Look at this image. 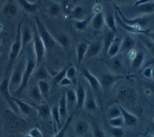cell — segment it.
<instances>
[{
    "label": "cell",
    "instance_id": "11a10c76",
    "mask_svg": "<svg viewBox=\"0 0 154 137\" xmlns=\"http://www.w3.org/2000/svg\"><path fill=\"white\" fill-rule=\"evenodd\" d=\"M115 2L118 4H120V5H123V4H126L130 2V0H114Z\"/></svg>",
    "mask_w": 154,
    "mask_h": 137
},
{
    "label": "cell",
    "instance_id": "ab89813d",
    "mask_svg": "<svg viewBox=\"0 0 154 137\" xmlns=\"http://www.w3.org/2000/svg\"><path fill=\"white\" fill-rule=\"evenodd\" d=\"M92 16L86 17L84 19L79 20L75 22V27L78 31H84L87 29L88 25L91 23V20Z\"/></svg>",
    "mask_w": 154,
    "mask_h": 137
},
{
    "label": "cell",
    "instance_id": "7402d4cb",
    "mask_svg": "<svg viewBox=\"0 0 154 137\" xmlns=\"http://www.w3.org/2000/svg\"><path fill=\"white\" fill-rule=\"evenodd\" d=\"M103 48V44L101 42H96L94 43H91L88 45L86 57L87 58H93L97 56L100 54V52Z\"/></svg>",
    "mask_w": 154,
    "mask_h": 137
},
{
    "label": "cell",
    "instance_id": "6f0895ef",
    "mask_svg": "<svg viewBox=\"0 0 154 137\" xmlns=\"http://www.w3.org/2000/svg\"><path fill=\"white\" fill-rule=\"evenodd\" d=\"M153 65L154 66V57H152L150 60H148V62L146 63V67H148V66H152Z\"/></svg>",
    "mask_w": 154,
    "mask_h": 137
},
{
    "label": "cell",
    "instance_id": "277c9868",
    "mask_svg": "<svg viewBox=\"0 0 154 137\" xmlns=\"http://www.w3.org/2000/svg\"><path fill=\"white\" fill-rule=\"evenodd\" d=\"M35 24H36V29H37L38 34L40 36V37L42 40V42L44 43L45 46L46 48V50L49 49H52L54 46L58 45L56 40L54 38L53 36L51 35V32H49L47 28L45 27V26L43 24L41 20L35 17Z\"/></svg>",
    "mask_w": 154,
    "mask_h": 137
},
{
    "label": "cell",
    "instance_id": "f1b7e54d",
    "mask_svg": "<svg viewBox=\"0 0 154 137\" xmlns=\"http://www.w3.org/2000/svg\"><path fill=\"white\" fill-rule=\"evenodd\" d=\"M121 42L122 39L117 38L115 39V41L112 42V44L110 45V46L108 49L106 54L110 58L115 57L119 54V52L120 51V46H121Z\"/></svg>",
    "mask_w": 154,
    "mask_h": 137
},
{
    "label": "cell",
    "instance_id": "6da1fadb",
    "mask_svg": "<svg viewBox=\"0 0 154 137\" xmlns=\"http://www.w3.org/2000/svg\"><path fill=\"white\" fill-rule=\"evenodd\" d=\"M23 21L21 20L19 22L17 27V32L15 38L13 40V44L10 49L9 55H8V67H7V72H9L14 66L16 61L18 60V58L21 56V51H22V27Z\"/></svg>",
    "mask_w": 154,
    "mask_h": 137
},
{
    "label": "cell",
    "instance_id": "8992f818",
    "mask_svg": "<svg viewBox=\"0 0 154 137\" xmlns=\"http://www.w3.org/2000/svg\"><path fill=\"white\" fill-rule=\"evenodd\" d=\"M26 64L23 61H19L14 66L13 72L9 76V89L10 90H15L18 89L22 80V74L25 70Z\"/></svg>",
    "mask_w": 154,
    "mask_h": 137
},
{
    "label": "cell",
    "instance_id": "d4e9b609",
    "mask_svg": "<svg viewBox=\"0 0 154 137\" xmlns=\"http://www.w3.org/2000/svg\"><path fill=\"white\" fill-rule=\"evenodd\" d=\"M86 16V9L84 7L81 6V5H78V6L74 7L72 9V11L69 13V18L71 19H74L75 21H79V20H82L85 18Z\"/></svg>",
    "mask_w": 154,
    "mask_h": 137
},
{
    "label": "cell",
    "instance_id": "681fc988",
    "mask_svg": "<svg viewBox=\"0 0 154 137\" xmlns=\"http://www.w3.org/2000/svg\"><path fill=\"white\" fill-rule=\"evenodd\" d=\"M110 133L113 137H123L125 131L123 127H110Z\"/></svg>",
    "mask_w": 154,
    "mask_h": 137
},
{
    "label": "cell",
    "instance_id": "74e56055",
    "mask_svg": "<svg viewBox=\"0 0 154 137\" xmlns=\"http://www.w3.org/2000/svg\"><path fill=\"white\" fill-rule=\"evenodd\" d=\"M55 40H56L58 45H60L61 47L65 48V49L69 47L70 45V43H71V39L66 33H60V34H59L57 36Z\"/></svg>",
    "mask_w": 154,
    "mask_h": 137
},
{
    "label": "cell",
    "instance_id": "91938a15",
    "mask_svg": "<svg viewBox=\"0 0 154 137\" xmlns=\"http://www.w3.org/2000/svg\"><path fill=\"white\" fill-rule=\"evenodd\" d=\"M146 36H148V38L154 42V31H153V32H151V31H150V32H148V34H147Z\"/></svg>",
    "mask_w": 154,
    "mask_h": 137
},
{
    "label": "cell",
    "instance_id": "be15d7a7",
    "mask_svg": "<svg viewBox=\"0 0 154 137\" xmlns=\"http://www.w3.org/2000/svg\"><path fill=\"white\" fill-rule=\"evenodd\" d=\"M23 137H32V135H30L29 134H27V135H24Z\"/></svg>",
    "mask_w": 154,
    "mask_h": 137
},
{
    "label": "cell",
    "instance_id": "f546056e",
    "mask_svg": "<svg viewBox=\"0 0 154 137\" xmlns=\"http://www.w3.org/2000/svg\"><path fill=\"white\" fill-rule=\"evenodd\" d=\"M37 86L40 89L41 95L43 97L44 100L48 101L50 97V91H51V85L46 80H40L38 81Z\"/></svg>",
    "mask_w": 154,
    "mask_h": 137
},
{
    "label": "cell",
    "instance_id": "680465c9",
    "mask_svg": "<svg viewBox=\"0 0 154 137\" xmlns=\"http://www.w3.org/2000/svg\"><path fill=\"white\" fill-rule=\"evenodd\" d=\"M128 54H129V57L130 58L131 60H133V59H134V57L135 56L136 51H134V50H132V51H130L129 52H128Z\"/></svg>",
    "mask_w": 154,
    "mask_h": 137
},
{
    "label": "cell",
    "instance_id": "f5cc1de1",
    "mask_svg": "<svg viewBox=\"0 0 154 137\" xmlns=\"http://www.w3.org/2000/svg\"><path fill=\"white\" fill-rule=\"evenodd\" d=\"M152 66L146 67L143 71V75L147 79H152Z\"/></svg>",
    "mask_w": 154,
    "mask_h": 137
},
{
    "label": "cell",
    "instance_id": "9f6ffc18",
    "mask_svg": "<svg viewBox=\"0 0 154 137\" xmlns=\"http://www.w3.org/2000/svg\"><path fill=\"white\" fill-rule=\"evenodd\" d=\"M148 1H149V0H138V1H136L135 3L134 4V6L137 7L138 6V5H141V4H143V3H147V2H148Z\"/></svg>",
    "mask_w": 154,
    "mask_h": 137
},
{
    "label": "cell",
    "instance_id": "d6a6232c",
    "mask_svg": "<svg viewBox=\"0 0 154 137\" xmlns=\"http://www.w3.org/2000/svg\"><path fill=\"white\" fill-rule=\"evenodd\" d=\"M51 116L53 118L54 123V130L55 131L60 130L62 127V122H61V117H60V112H59V107L58 106H54L51 108Z\"/></svg>",
    "mask_w": 154,
    "mask_h": 137
},
{
    "label": "cell",
    "instance_id": "ba28073f",
    "mask_svg": "<svg viewBox=\"0 0 154 137\" xmlns=\"http://www.w3.org/2000/svg\"><path fill=\"white\" fill-rule=\"evenodd\" d=\"M0 95L3 97L4 101L9 105V107L14 112H18V108L13 101V96L10 93L9 89V77L3 79L0 83Z\"/></svg>",
    "mask_w": 154,
    "mask_h": 137
},
{
    "label": "cell",
    "instance_id": "2e32d148",
    "mask_svg": "<svg viewBox=\"0 0 154 137\" xmlns=\"http://www.w3.org/2000/svg\"><path fill=\"white\" fill-rule=\"evenodd\" d=\"M17 1L19 6L26 13L34 14L37 12L39 4H40V0H38L36 2H30L28 0H17Z\"/></svg>",
    "mask_w": 154,
    "mask_h": 137
},
{
    "label": "cell",
    "instance_id": "9a60e30c",
    "mask_svg": "<svg viewBox=\"0 0 154 137\" xmlns=\"http://www.w3.org/2000/svg\"><path fill=\"white\" fill-rule=\"evenodd\" d=\"M108 66L113 73L116 74H123L124 73V64H123L122 60L118 55L115 57L110 58V60L108 61Z\"/></svg>",
    "mask_w": 154,
    "mask_h": 137
},
{
    "label": "cell",
    "instance_id": "816d5d0a",
    "mask_svg": "<svg viewBox=\"0 0 154 137\" xmlns=\"http://www.w3.org/2000/svg\"><path fill=\"white\" fill-rule=\"evenodd\" d=\"M59 84H60V86H62V87H67V86H70V85H72V82L71 81V80L69 79V78L64 77L63 79L60 81Z\"/></svg>",
    "mask_w": 154,
    "mask_h": 137
},
{
    "label": "cell",
    "instance_id": "d590c367",
    "mask_svg": "<svg viewBox=\"0 0 154 137\" xmlns=\"http://www.w3.org/2000/svg\"><path fill=\"white\" fill-rule=\"evenodd\" d=\"M105 24L107 26L108 29L113 32L114 33H116V17L111 13L107 14L106 17H105Z\"/></svg>",
    "mask_w": 154,
    "mask_h": 137
},
{
    "label": "cell",
    "instance_id": "83f0119b",
    "mask_svg": "<svg viewBox=\"0 0 154 137\" xmlns=\"http://www.w3.org/2000/svg\"><path fill=\"white\" fill-rule=\"evenodd\" d=\"M59 112H60L61 121H66L68 118V105H67L65 93H63L60 97V102H59Z\"/></svg>",
    "mask_w": 154,
    "mask_h": 137
},
{
    "label": "cell",
    "instance_id": "bcb514c9",
    "mask_svg": "<svg viewBox=\"0 0 154 137\" xmlns=\"http://www.w3.org/2000/svg\"><path fill=\"white\" fill-rule=\"evenodd\" d=\"M69 64H68L66 67H64L63 69H62L59 73L54 76L53 78L54 83H55V84H59L60 81L63 79L64 77H66V72H67V70H68V68H69Z\"/></svg>",
    "mask_w": 154,
    "mask_h": 137
},
{
    "label": "cell",
    "instance_id": "f6af8a7d",
    "mask_svg": "<svg viewBox=\"0 0 154 137\" xmlns=\"http://www.w3.org/2000/svg\"><path fill=\"white\" fill-rule=\"evenodd\" d=\"M142 42L143 43V45L148 51V53L151 54L152 57H154V42L150 39L143 38Z\"/></svg>",
    "mask_w": 154,
    "mask_h": 137
},
{
    "label": "cell",
    "instance_id": "7dc6e473",
    "mask_svg": "<svg viewBox=\"0 0 154 137\" xmlns=\"http://www.w3.org/2000/svg\"><path fill=\"white\" fill-rule=\"evenodd\" d=\"M109 123H110L111 127H123V126H125L124 120H123V117L121 116L118 117L109 119Z\"/></svg>",
    "mask_w": 154,
    "mask_h": 137
},
{
    "label": "cell",
    "instance_id": "3957f363",
    "mask_svg": "<svg viewBox=\"0 0 154 137\" xmlns=\"http://www.w3.org/2000/svg\"><path fill=\"white\" fill-rule=\"evenodd\" d=\"M4 119L8 126L16 131H22L27 126L26 121L13 110L7 109L3 112Z\"/></svg>",
    "mask_w": 154,
    "mask_h": 137
},
{
    "label": "cell",
    "instance_id": "f35d334b",
    "mask_svg": "<svg viewBox=\"0 0 154 137\" xmlns=\"http://www.w3.org/2000/svg\"><path fill=\"white\" fill-rule=\"evenodd\" d=\"M30 97L32 98L33 101L37 102V103H41V102L44 101V98H43V97L41 95L37 84L35 86H33L31 89V90H30Z\"/></svg>",
    "mask_w": 154,
    "mask_h": 137
},
{
    "label": "cell",
    "instance_id": "603a6c76",
    "mask_svg": "<svg viewBox=\"0 0 154 137\" xmlns=\"http://www.w3.org/2000/svg\"><path fill=\"white\" fill-rule=\"evenodd\" d=\"M83 107L88 112H95L97 109V104L95 97L93 96V93L91 91L87 92V97H86Z\"/></svg>",
    "mask_w": 154,
    "mask_h": 137
},
{
    "label": "cell",
    "instance_id": "836d02e7",
    "mask_svg": "<svg viewBox=\"0 0 154 137\" xmlns=\"http://www.w3.org/2000/svg\"><path fill=\"white\" fill-rule=\"evenodd\" d=\"M116 39V33H114L113 32H111L110 30H108L106 33H105V36H104L103 38V49L104 51L107 53L108 51V49L110 46V45L112 44V42L115 41Z\"/></svg>",
    "mask_w": 154,
    "mask_h": 137
},
{
    "label": "cell",
    "instance_id": "e0dca14e",
    "mask_svg": "<svg viewBox=\"0 0 154 137\" xmlns=\"http://www.w3.org/2000/svg\"><path fill=\"white\" fill-rule=\"evenodd\" d=\"M13 101L15 102V104H16L17 108H18V111L22 115L28 116V115L32 114L33 108H34L32 104H30L28 102L22 101L21 99L15 98V97H13Z\"/></svg>",
    "mask_w": 154,
    "mask_h": 137
},
{
    "label": "cell",
    "instance_id": "f907efd6",
    "mask_svg": "<svg viewBox=\"0 0 154 137\" xmlns=\"http://www.w3.org/2000/svg\"><path fill=\"white\" fill-rule=\"evenodd\" d=\"M28 134L30 135H32V137H44V135L42 133V131L37 127L32 128V130H30Z\"/></svg>",
    "mask_w": 154,
    "mask_h": 137
},
{
    "label": "cell",
    "instance_id": "ffe728a7",
    "mask_svg": "<svg viewBox=\"0 0 154 137\" xmlns=\"http://www.w3.org/2000/svg\"><path fill=\"white\" fill-rule=\"evenodd\" d=\"M89 44L87 42H80L79 45L76 47V54H77V61H78V66H77V70H79V66L83 61V59L86 57L87 51Z\"/></svg>",
    "mask_w": 154,
    "mask_h": 137
},
{
    "label": "cell",
    "instance_id": "52a82bcc",
    "mask_svg": "<svg viewBox=\"0 0 154 137\" xmlns=\"http://www.w3.org/2000/svg\"><path fill=\"white\" fill-rule=\"evenodd\" d=\"M32 42H33L35 60V62L39 64L44 61L45 57V53H46V48L38 34L36 27H35Z\"/></svg>",
    "mask_w": 154,
    "mask_h": 137
},
{
    "label": "cell",
    "instance_id": "30bf717a",
    "mask_svg": "<svg viewBox=\"0 0 154 137\" xmlns=\"http://www.w3.org/2000/svg\"><path fill=\"white\" fill-rule=\"evenodd\" d=\"M115 8L117 11L118 14L120 16V18L122 19L124 23H125L126 24H128L129 26H136V27H139V28L143 29L146 26V25L148 24V17H138L134 19H129L125 17L123 15V13H121V11L120 8L116 7V5H114Z\"/></svg>",
    "mask_w": 154,
    "mask_h": 137
},
{
    "label": "cell",
    "instance_id": "c3c4849f",
    "mask_svg": "<svg viewBox=\"0 0 154 137\" xmlns=\"http://www.w3.org/2000/svg\"><path fill=\"white\" fill-rule=\"evenodd\" d=\"M91 128H92V134L93 137H106V134L101 128L98 126L97 124H96L94 121H92L91 124Z\"/></svg>",
    "mask_w": 154,
    "mask_h": 137
},
{
    "label": "cell",
    "instance_id": "1f68e13d",
    "mask_svg": "<svg viewBox=\"0 0 154 137\" xmlns=\"http://www.w3.org/2000/svg\"><path fill=\"white\" fill-rule=\"evenodd\" d=\"M74 114H75V112H72V114L70 115L69 117H68V118L66 119V121H64V124L62 127L60 128L59 131L55 133L54 136V137H65L66 136L67 131L69 130V126L71 125V122H72V119H73V117H74Z\"/></svg>",
    "mask_w": 154,
    "mask_h": 137
},
{
    "label": "cell",
    "instance_id": "5b68a950",
    "mask_svg": "<svg viewBox=\"0 0 154 137\" xmlns=\"http://www.w3.org/2000/svg\"><path fill=\"white\" fill-rule=\"evenodd\" d=\"M35 66H36L35 60L32 59L31 56H29L27 58V60H26V62L25 70L23 71V74H22V83H21V85L15 91V93H16L17 95H20L24 91L26 87L27 86V84L29 83V80H30V78H31V76L34 73Z\"/></svg>",
    "mask_w": 154,
    "mask_h": 137
},
{
    "label": "cell",
    "instance_id": "7bdbcfd3",
    "mask_svg": "<svg viewBox=\"0 0 154 137\" xmlns=\"http://www.w3.org/2000/svg\"><path fill=\"white\" fill-rule=\"evenodd\" d=\"M77 74H78L77 69L72 64H69V68H68L66 72V77L72 81V84H75V85L76 81H77Z\"/></svg>",
    "mask_w": 154,
    "mask_h": 137
},
{
    "label": "cell",
    "instance_id": "b9f144b4",
    "mask_svg": "<svg viewBox=\"0 0 154 137\" xmlns=\"http://www.w3.org/2000/svg\"><path fill=\"white\" fill-rule=\"evenodd\" d=\"M48 14L52 17H56L60 15V12H61V8L59 3H52L49 6L47 9Z\"/></svg>",
    "mask_w": 154,
    "mask_h": 137
},
{
    "label": "cell",
    "instance_id": "5bb4252c",
    "mask_svg": "<svg viewBox=\"0 0 154 137\" xmlns=\"http://www.w3.org/2000/svg\"><path fill=\"white\" fill-rule=\"evenodd\" d=\"M18 12L17 7L13 3V0H6L2 8V13L7 18H13L17 16Z\"/></svg>",
    "mask_w": 154,
    "mask_h": 137
},
{
    "label": "cell",
    "instance_id": "60d3db41",
    "mask_svg": "<svg viewBox=\"0 0 154 137\" xmlns=\"http://www.w3.org/2000/svg\"><path fill=\"white\" fill-rule=\"evenodd\" d=\"M65 98H66L67 105L72 106L75 105L77 103V95H76V91L73 89L68 90L65 93Z\"/></svg>",
    "mask_w": 154,
    "mask_h": 137
},
{
    "label": "cell",
    "instance_id": "44dd1931",
    "mask_svg": "<svg viewBox=\"0 0 154 137\" xmlns=\"http://www.w3.org/2000/svg\"><path fill=\"white\" fill-rule=\"evenodd\" d=\"M33 39V34L32 33L31 29L28 26L22 27V51L21 55L23 53V51L26 50V47L27 46L30 42H32Z\"/></svg>",
    "mask_w": 154,
    "mask_h": 137
},
{
    "label": "cell",
    "instance_id": "03108f58",
    "mask_svg": "<svg viewBox=\"0 0 154 137\" xmlns=\"http://www.w3.org/2000/svg\"><path fill=\"white\" fill-rule=\"evenodd\" d=\"M143 137H154V136H152V135H150V136H143Z\"/></svg>",
    "mask_w": 154,
    "mask_h": 137
},
{
    "label": "cell",
    "instance_id": "cb8c5ba5",
    "mask_svg": "<svg viewBox=\"0 0 154 137\" xmlns=\"http://www.w3.org/2000/svg\"><path fill=\"white\" fill-rule=\"evenodd\" d=\"M135 46V41L130 36H125L122 39L121 42V46H120V51L123 53H128L130 51L134 50Z\"/></svg>",
    "mask_w": 154,
    "mask_h": 137
},
{
    "label": "cell",
    "instance_id": "94428289",
    "mask_svg": "<svg viewBox=\"0 0 154 137\" xmlns=\"http://www.w3.org/2000/svg\"><path fill=\"white\" fill-rule=\"evenodd\" d=\"M148 90H149L150 92L154 93V82L153 83H151L149 85H148Z\"/></svg>",
    "mask_w": 154,
    "mask_h": 137
},
{
    "label": "cell",
    "instance_id": "6125c7cd",
    "mask_svg": "<svg viewBox=\"0 0 154 137\" xmlns=\"http://www.w3.org/2000/svg\"><path fill=\"white\" fill-rule=\"evenodd\" d=\"M152 79L154 80V66H152Z\"/></svg>",
    "mask_w": 154,
    "mask_h": 137
},
{
    "label": "cell",
    "instance_id": "ac0fdd59",
    "mask_svg": "<svg viewBox=\"0 0 154 137\" xmlns=\"http://www.w3.org/2000/svg\"><path fill=\"white\" fill-rule=\"evenodd\" d=\"M76 95H77V103H76L77 110L76 111H78L84 107V102H85L86 97H87V91L81 83H79V84L77 85Z\"/></svg>",
    "mask_w": 154,
    "mask_h": 137
},
{
    "label": "cell",
    "instance_id": "7c38bea8",
    "mask_svg": "<svg viewBox=\"0 0 154 137\" xmlns=\"http://www.w3.org/2000/svg\"><path fill=\"white\" fill-rule=\"evenodd\" d=\"M119 107L121 112V117L124 120V125L127 127H133L135 126L138 123V118L136 116L129 112L128 110H126L122 105H119Z\"/></svg>",
    "mask_w": 154,
    "mask_h": 137
},
{
    "label": "cell",
    "instance_id": "7a4b0ae2",
    "mask_svg": "<svg viewBox=\"0 0 154 137\" xmlns=\"http://www.w3.org/2000/svg\"><path fill=\"white\" fill-rule=\"evenodd\" d=\"M116 97L117 100L123 105L133 106L137 102L138 94L136 90L132 87L123 86L118 89Z\"/></svg>",
    "mask_w": 154,
    "mask_h": 137
},
{
    "label": "cell",
    "instance_id": "9c48e42d",
    "mask_svg": "<svg viewBox=\"0 0 154 137\" xmlns=\"http://www.w3.org/2000/svg\"><path fill=\"white\" fill-rule=\"evenodd\" d=\"M127 78L126 75L123 74H116L113 73H106L102 74L101 79H99L101 88L105 90H109L112 88L115 83L120 80Z\"/></svg>",
    "mask_w": 154,
    "mask_h": 137
},
{
    "label": "cell",
    "instance_id": "4dcf8cb0",
    "mask_svg": "<svg viewBox=\"0 0 154 137\" xmlns=\"http://www.w3.org/2000/svg\"><path fill=\"white\" fill-rule=\"evenodd\" d=\"M145 55L144 53L142 51H139L136 52L135 56L134 57L131 62V67L134 70H138L143 66V64L144 63Z\"/></svg>",
    "mask_w": 154,
    "mask_h": 137
},
{
    "label": "cell",
    "instance_id": "e7e4bbea",
    "mask_svg": "<svg viewBox=\"0 0 154 137\" xmlns=\"http://www.w3.org/2000/svg\"><path fill=\"white\" fill-rule=\"evenodd\" d=\"M1 47H2V42H1V40H0V51H1Z\"/></svg>",
    "mask_w": 154,
    "mask_h": 137
},
{
    "label": "cell",
    "instance_id": "e575fe53",
    "mask_svg": "<svg viewBox=\"0 0 154 137\" xmlns=\"http://www.w3.org/2000/svg\"><path fill=\"white\" fill-rule=\"evenodd\" d=\"M90 126L86 121H79L74 126V130L77 134L82 136L88 132L89 131Z\"/></svg>",
    "mask_w": 154,
    "mask_h": 137
},
{
    "label": "cell",
    "instance_id": "db71d44e",
    "mask_svg": "<svg viewBox=\"0 0 154 137\" xmlns=\"http://www.w3.org/2000/svg\"><path fill=\"white\" fill-rule=\"evenodd\" d=\"M93 11H94V13H101V12H102V7H101V5L97 3L93 7Z\"/></svg>",
    "mask_w": 154,
    "mask_h": 137
},
{
    "label": "cell",
    "instance_id": "8d00e7d4",
    "mask_svg": "<svg viewBox=\"0 0 154 137\" xmlns=\"http://www.w3.org/2000/svg\"><path fill=\"white\" fill-rule=\"evenodd\" d=\"M34 75L35 79H37L38 81H40V80H46L51 77V74L49 73V71H48L47 69L45 66H40V67L38 68L37 70H35Z\"/></svg>",
    "mask_w": 154,
    "mask_h": 137
},
{
    "label": "cell",
    "instance_id": "4fadbf2b",
    "mask_svg": "<svg viewBox=\"0 0 154 137\" xmlns=\"http://www.w3.org/2000/svg\"><path fill=\"white\" fill-rule=\"evenodd\" d=\"M82 77L85 78V79L88 81V83H89V85L91 87V90L93 91H97L101 89V84H100V81L98 79L97 77L93 75L92 73L87 69H82Z\"/></svg>",
    "mask_w": 154,
    "mask_h": 137
},
{
    "label": "cell",
    "instance_id": "d6986e66",
    "mask_svg": "<svg viewBox=\"0 0 154 137\" xmlns=\"http://www.w3.org/2000/svg\"><path fill=\"white\" fill-rule=\"evenodd\" d=\"M91 27L95 31H101L105 25V16L102 12L94 13L91 20Z\"/></svg>",
    "mask_w": 154,
    "mask_h": 137
},
{
    "label": "cell",
    "instance_id": "ee69618b",
    "mask_svg": "<svg viewBox=\"0 0 154 137\" xmlns=\"http://www.w3.org/2000/svg\"><path fill=\"white\" fill-rule=\"evenodd\" d=\"M121 116V112L119 107V105H114L110 107L108 112H107V117L109 119H112V118L118 117Z\"/></svg>",
    "mask_w": 154,
    "mask_h": 137
},
{
    "label": "cell",
    "instance_id": "8fae6325",
    "mask_svg": "<svg viewBox=\"0 0 154 137\" xmlns=\"http://www.w3.org/2000/svg\"><path fill=\"white\" fill-rule=\"evenodd\" d=\"M116 20L119 24H120L123 28L125 29V31H127L131 34H136V35H147L148 32H150V29H142L139 27H136V26H129L128 24H126L125 23H124L122 19L120 18V15L118 14L117 11L116 10Z\"/></svg>",
    "mask_w": 154,
    "mask_h": 137
},
{
    "label": "cell",
    "instance_id": "484cf974",
    "mask_svg": "<svg viewBox=\"0 0 154 137\" xmlns=\"http://www.w3.org/2000/svg\"><path fill=\"white\" fill-rule=\"evenodd\" d=\"M33 107L35 108L37 111L38 115L43 119H46L49 118L51 116V108L50 106L45 103H41V104H37V105H32Z\"/></svg>",
    "mask_w": 154,
    "mask_h": 137
},
{
    "label": "cell",
    "instance_id": "4316f807",
    "mask_svg": "<svg viewBox=\"0 0 154 137\" xmlns=\"http://www.w3.org/2000/svg\"><path fill=\"white\" fill-rule=\"evenodd\" d=\"M136 9L142 15H148L154 13V1L149 0L148 2L135 7Z\"/></svg>",
    "mask_w": 154,
    "mask_h": 137
}]
</instances>
